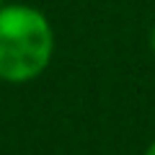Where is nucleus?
I'll use <instances>...</instances> for the list:
<instances>
[{"mask_svg": "<svg viewBox=\"0 0 155 155\" xmlns=\"http://www.w3.org/2000/svg\"><path fill=\"white\" fill-rule=\"evenodd\" d=\"M54 54V31L39 8H0V80L13 85L31 83L49 67Z\"/></svg>", "mask_w": 155, "mask_h": 155, "instance_id": "f257e3e1", "label": "nucleus"}, {"mask_svg": "<svg viewBox=\"0 0 155 155\" xmlns=\"http://www.w3.org/2000/svg\"><path fill=\"white\" fill-rule=\"evenodd\" d=\"M145 155H155V142L147 145V150H145Z\"/></svg>", "mask_w": 155, "mask_h": 155, "instance_id": "f03ea898", "label": "nucleus"}, {"mask_svg": "<svg viewBox=\"0 0 155 155\" xmlns=\"http://www.w3.org/2000/svg\"><path fill=\"white\" fill-rule=\"evenodd\" d=\"M3 5H5V0H0V8H3Z\"/></svg>", "mask_w": 155, "mask_h": 155, "instance_id": "7ed1b4c3", "label": "nucleus"}]
</instances>
